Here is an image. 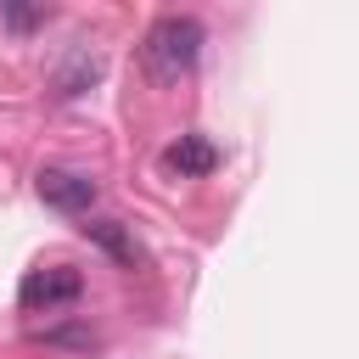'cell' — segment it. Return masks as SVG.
Masks as SVG:
<instances>
[{"label":"cell","instance_id":"6da1fadb","mask_svg":"<svg viewBox=\"0 0 359 359\" xmlns=\"http://www.w3.org/2000/svg\"><path fill=\"white\" fill-rule=\"evenodd\" d=\"M202 39L208 34H202L196 17H163L146 34V67H151V79H163V84L185 79L196 67V56H202Z\"/></svg>","mask_w":359,"mask_h":359},{"label":"cell","instance_id":"7a4b0ae2","mask_svg":"<svg viewBox=\"0 0 359 359\" xmlns=\"http://www.w3.org/2000/svg\"><path fill=\"white\" fill-rule=\"evenodd\" d=\"M39 202H50L56 213H90L95 202V180L90 174H73V168H39Z\"/></svg>","mask_w":359,"mask_h":359},{"label":"cell","instance_id":"3957f363","mask_svg":"<svg viewBox=\"0 0 359 359\" xmlns=\"http://www.w3.org/2000/svg\"><path fill=\"white\" fill-rule=\"evenodd\" d=\"M79 286H84V280H79V269L50 264V269H34V275L22 280V292H17V297H22V309H34V314H39V309H62V303H73V297H79Z\"/></svg>","mask_w":359,"mask_h":359},{"label":"cell","instance_id":"277c9868","mask_svg":"<svg viewBox=\"0 0 359 359\" xmlns=\"http://www.w3.org/2000/svg\"><path fill=\"white\" fill-rule=\"evenodd\" d=\"M163 163H168L174 174H191V180H196V174H213V168H219V151H213L208 135H180V140L163 151Z\"/></svg>","mask_w":359,"mask_h":359},{"label":"cell","instance_id":"5b68a950","mask_svg":"<svg viewBox=\"0 0 359 359\" xmlns=\"http://www.w3.org/2000/svg\"><path fill=\"white\" fill-rule=\"evenodd\" d=\"M84 236H90V241H101L118 264H135V241L118 230V219H90V224H84Z\"/></svg>","mask_w":359,"mask_h":359},{"label":"cell","instance_id":"8992f818","mask_svg":"<svg viewBox=\"0 0 359 359\" xmlns=\"http://www.w3.org/2000/svg\"><path fill=\"white\" fill-rule=\"evenodd\" d=\"M39 17H45V11H22V6H6V22H11V28H34Z\"/></svg>","mask_w":359,"mask_h":359}]
</instances>
